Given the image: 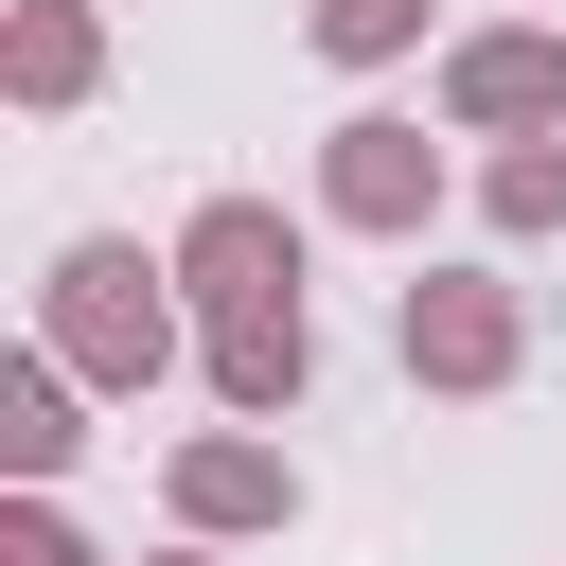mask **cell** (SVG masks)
I'll list each match as a JSON object with an SVG mask.
<instances>
[{
    "instance_id": "6da1fadb",
    "label": "cell",
    "mask_w": 566,
    "mask_h": 566,
    "mask_svg": "<svg viewBox=\"0 0 566 566\" xmlns=\"http://www.w3.org/2000/svg\"><path fill=\"white\" fill-rule=\"evenodd\" d=\"M35 354L71 371V389H159L177 354H195V301H177V248H142V230H71L53 248V283H35Z\"/></svg>"
},
{
    "instance_id": "7a4b0ae2",
    "label": "cell",
    "mask_w": 566,
    "mask_h": 566,
    "mask_svg": "<svg viewBox=\"0 0 566 566\" xmlns=\"http://www.w3.org/2000/svg\"><path fill=\"white\" fill-rule=\"evenodd\" d=\"M460 195V159L407 124V106H336L318 124V230H371V248H424Z\"/></svg>"
},
{
    "instance_id": "3957f363",
    "label": "cell",
    "mask_w": 566,
    "mask_h": 566,
    "mask_svg": "<svg viewBox=\"0 0 566 566\" xmlns=\"http://www.w3.org/2000/svg\"><path fill=\"white\" fill-rule=\"evenodd\" d=\"M389 354H407V389H442V407H495V389L531 371V301H513L495 265H424V283L389 301Z\"/></svg>"
},
{
    "instance_id": "277c9868",
    "label": "cell",
    "mask_w": 566,
    "mask_h": 566,
    "mask_svg": "<svg viewBox=\"0 0 566 566\" xmlns=\"http://www.w3.org/2000/svg\"><path fill=\"white\" fill-rule=\"evenodd\" d=\"M159 495H177V548H265V531H301V460H283L265 424H195V442L159 460Z\"/></svg>"
},
{
    "instance_id": "5b68a950",
    "label": "cell",
    "mask_w": 566,
    "mask_h": 566,
    "mask_svg": "<svg viewBox=\"0 0 566 566\" xmlns=\"http://www.w3.org/2000/svg\"><path fill=\"white\" fill-rule=\"evenodd\" d=\"M177 301H195V336H212V318H301V230H283V195H212V212L177 230Z\"/></svg>"
},
{
    "instance_id": "8992f818",
    "label": "cell",
    "mask_w": 566,
    "mask_h": 566,
    "mask_svg": "<svg viewBox=\"0 0 566 566\" xmlns=\"http://www.w3.org/2000/svg\"><path fill=\"white\" fill-rule=\"evenodd\" d=\"M442 124H460V142H548V124H566V35H548V18L442 35Z\"/></svg>"
},
{
    "instance_id": "52a82bcc",
    "label": "cell",
    "mask_w": 566,
    "mask_h": 566,
    "mask_svg": "<svg viewBox=\"0 0 566 566\" xmlns=\"http://www.w3.org/2000/svg\"><path fill=\"white\" fill-rule=\"evenodd\" d=\"M88 88H106V0H18V18H0V106L71 124Z\"/></svg>"
},
{
    "instance_id": "ba28073f",
    "label": "cell",
    "mask_w": 566,
    "mask_h": 566,
    "mask_svg": "<svg viewBox=\"0 0 566 566\" xmlns=\"http://www.w3.org/2000/svg\"><path fill=\"white\" fill-rule=\"evenodd\" d=\"M195 371H212V407H230V424H283V407L318 389V301H301V318H212V336H195Z\"/></svg>"
},
{
    "instance_id": "9c48e42d",
    "label": "cell",
    "mask_w": 566,
    "mask_h": 566,
    "mask_svg": "<svg viewBox=\"0 0 566 566\" xmlns=\"http://www.w3.org/2000/svg\"><path fill=\"white\" fill-rule=\"evenodd\" d=\"M71 442H88V389H71L53 354H0V478H18V495H53V478H71Z\"/></svg>"
},
{
    "instance_id": "30bf717a",
    "label": "cell",
    "mask_w": 566,
    "mask_h": 566,
    "mask_svg": "<svg viewBox=\"0 0 566 566\" xmlns=\"http://www.w3.org/2000/svg\"><path fill=\"white\" fill-rule=\"evenodd\" d=\"M478 230H513V248H548V230H566V124L478 159Z\"/></svg>"
},
{
    "instance_id": "8fae6325",
    "label": "cell",
    "mask_w": 566,
    "mask_h": 566,
    "mask_svg": "<svg viewBox=\"0 0 566 566\" xmlns=\"http://www.w3.org/2000/svg\"><path fill=\"white\" fill-rule=\"evenodd\" d=\"M424 18H442V0H301V35H318L336 71H389V53H424Z\"/></svg>"
},
{
    "instance_id": "7c38bea8",
    "label": "cell",
    "mask_w": 566,
    "mask_h": 566,
    "mask_svg": "<svg viewBox=\"0 0 566 566\" xmlns=\"http://www.w3.org/2000/svg\"><path fill=\"white\" fill-rule=\"evenodd\" d=\"M0 566H106V548H88L53 495H18V513H0Z\"/></svg>"
},
{
    "instance_id": "4fadbf2b",
    "label": "cell",
    "mask_w": 566,
    "mask_h": 566,
    "mask_svg": "<svg viewBox=\"0 0 566 566\" xmlns=\"http://www.w3.org/2000/svg\"><path fill=\"white\" fill-rule=\"evenodd\" d=\"M159 566H230V548H159Z\"/></svg>"
}]
</instances>
